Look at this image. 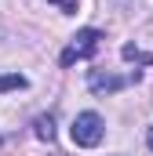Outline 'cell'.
Instances as JSON below:
<instances>
[{
    "label": "cell",
    "instance_id": "cell-1",
    "mask_svg": "<svg viewBox=\"0 0 153 156\" xmlns=\"http://www.w3.org/2000/svg\"><path fill=\"white\" fill-rule=\"evenodd\" d=\"M73 142L80 145V149H95L99 142H102V134H106V123H102V116L99 113H76V120H73Z\"/></svg>",
    "mask_w": 153,
    "mask_h": 156
},
{
    "label": "cell",
    "instance_id": "cell-2",
    "mask_svg": "<svg viewBox=\"0 0 153 156\" xmlns=\"http://www.w3.org/2000/svg\"><path fill=\"white\" fill-rule=\"evenodd\" d=\"M99 44H102V33L99 29H80L69 44H66V51H62V66H73V62H84V58H91L95 51H99Z\"/></svg>",
    "mask_w": 153,
    "mask_h": 156
},
{
    "label": "cell",
    "instance_id": "cell-3",
    "mask_svg": "<svg viewBox=\"0 0 153 156\" xmlns=\"http://www.w3.org/2000/svg\"><path fill=\"white\" fill-rule=\"evenodd\" d=\"M139 73H131V76H117V73H102V69H91L88 73V87L95 91V94H117L120 87H128V83H135Z\"/></svg>",
    "mask_w": 153,
    "mask_h": 156
},
{
    "label": "cell",
    "instance_id": "cell-4",
    "mask_svg": "<svg viewBox=\"0 0 153 156\" xmlns=\"http://www.w3.org/2000/svg\"><path fill=\"white\" fill-rule=\"evenodd\" d=\"M33 131H37L40 142H55V116H51V113H47V116H37Z\"/></svg>",
    "mask_w": 153,
    "mask_h": 156
},
{
    "label": "cell",
    "instance_id": "cell-5",
    "mask_svg": "<svg viewBox=\"0 0 153 156\" xmlns=\"http://www.w3.org/2000/svg\"><path fill=\"white\" fill-rule=\"evenodd\" d=\"M120 58H124V62H142V66H153V55L139 51L135 44H124V47H120Z\"/></svg>",
    "mask_w": 153,
    "mask_h": 156
},
{
    "label": "cell",
    "instance_id": "cell-6",
    "mask_svg": "<svg viewBox=\"0 0 153 156\" xmlns=\"http://www.w3.org/2000/svg\"><path fill=\"white\" fill-rule=\"evenodd\" d=\"M18 87H26V76L22 73H4L0 76V94L4 91H18Z\"/></svg>",
    "mask_w": 153,
    "mask_h": 156
},
{
    "label": "cell",
    "instance_id": "cell-7",
    "mask_svg": "<svg viewBox=\"0 0 153 156\" xmlns=\"http://www.w3.org/2000/svg\"><path fill=\"white\" fill-rule=\"evenodd\" d=\"M47 4H51V7H58L62 15H73V11H76V4H80V0H47Z\"/></svg>",
    "mask_w": 153,
    "mask_h": 156
},
{
    "label": "cell",
    "instance_id": "cell-8",
    "mask_svg": "<svg viewBox=\"0 0 153 156\" xmlns=\"http://www.w3.org/2000/svg\"><path fill=\"white\" fill-rule=\"evenodd\" d=\"M146 145H150V149H153V127H150V131H146Z\"/></svg>",
    "mask_w": 153,
    "mask_h": 156
},
{
    "label": "cell",
    "instance_id": "cell-9",
    "mask_svg": "<svg viewBox=\"0 0 153 156\" xmlns=\"http://www.w3.org/2000/svg\"><path fill=\"white\" fill-rule=\"evenodd\" d=\"M0 142H4V138H0Z\"/></svg>",
    "mask_w": 153,
    "mask_h": 156
}]
</instances>
